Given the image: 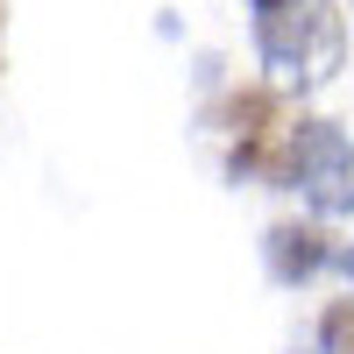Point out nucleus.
I'll use <instances>...</instances> for the list:
<instances>
[{"instance_id": "obj_1", "label": "nucleus", "mask_w": 354, "mask_h": 354, "mask_svg": "<svg viewBox=\"0 0 354 354\" xmlns=\"http://www.w3.org/2000/svg\"><path fill=\"white\" fill-rule=\"evenodd\" d=\"M255 50L277 71V85L312 93L347 64V21L333 0H277V8L255 15Z\"/></svg>"}, {"instance_id": "obj_5", "label": "nucleus", "mask_w": 354, "mask_h": 354, "mask_svg": "<svg viewBox=\"0 0 354 354\" xmlns=\"http://www.w3.org/2000/svg\"><path fill=\"white\" fill-rule=\"evenodd\" d=\"M340 262H347V277H354V248H347V255H340Z\"/></svg>"}, {"instance_id": "obj_2", "label": "nucleus", "mask_w": 354, "mask_h": 354, "mask_svg": "<svg viewBox=\"0 0 354 354\" xmlns=\"http://www.w3.org/2000/svg\"><path fill=\"white\" fill-rule=\"evenodd\" d=\"M283 185H298L312 198V213H354V142L333 128V121H298L283 135Z\"/></svg>"}, {"instance_id": "obj_6", "label": "nucleus", "mask_w": 354, "mask_h": 354, "mask_svg": "<svg viewBox=\"0 0 354 354\" xmlns=\"http://www.w3.org/2000/svg\"><path fill=\"white\" fill-rule=\"evenodd\" d=\"M262 8H277V0H262Z\"/></svg>"}, {"instance_id": "obj_3", "label": "nucleus", "mask_w": 354, "mask_h": 354, "mask_svg": "<svg viewBox=\"0 0 354 354\" xmlns=\"http://www.w3.org/2000/svg\"><path fill=\"white\" fill-rule=\"evenodd\" d=\"M262 262H270L277 283H305L319 262H326V241H319L312 227H270L262 234Z\"/></svg>"}, {"instance_id": "obj_4", "label": "nucleus", "mask_w": 354, "mask_h": 354, "mask_svg": "<svg viewBox=\"0 0 354 354\" xmlns=\"http://www.w3.org/2000/svg\"><path fill=\"white\" fill-rule=\"evenodd\" d=\"M319 354H354V298L326 305V319H319Z\"/></svg>"}]
</instances>
